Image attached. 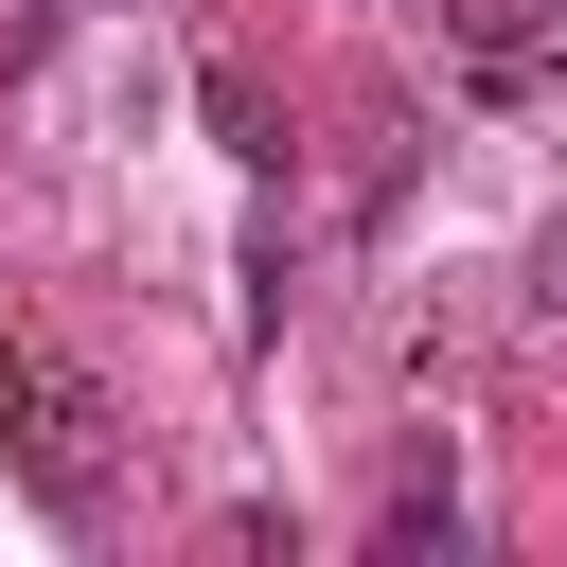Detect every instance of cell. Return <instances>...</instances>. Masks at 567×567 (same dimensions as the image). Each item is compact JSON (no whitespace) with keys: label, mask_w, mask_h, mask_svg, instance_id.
Listing matches in <instances>:
<instances>
[{"label":"cell","mask_w":567,"mask_h":567,"mask_svg":"<svg viewBox=\"0 0 567 567\" xmlns=\"http://www.w3.org/2000/svg\"><path fill=\"white\" fill-rule=\"evenodd\" d=\"M0 478H18L53 532H106V496H124V408H106V372L0 337Z\"/></svg>","instance_id":"1"},{"label":"cell","mask_w":567,"mask_h":567,"mask_svg":"<svg viewBox=\"0 0 567 567\" xmlns=\"http://www.w3.org/2000/svg\"><path fill=\"white\" fill-rule=\"evenodd\" d=\"M195 106H213V142H230V159H248V177H284V106H266V89H248V71H230V53H213V71H195Z\"/></svg>","instance_id":"2"},{"label":"cell","mask_w":567,"mask_h":567,"mask_svg":"<svg viewBox=\"0 0 567 567\" xmlns=\"http://www.w3.org/2000/svg\"><path fill=\"white\" fill-rule=\"evenodd\" d=\"M549 18H567V0H461V53H478V71H514Z\"/></svg>","instance_id":"3"},{"label":"cell","mask_w":567,"mask_h":567,"mask_svg":"<svg viewBox=\"0 0 567 567\" xmlns=\"http://www.w3.org/2000/svg\"><path fill=\"white\" fill-rule=\"evenodd\" d=\"M532 319H567V213L532 230Z\"/></svg>","instance_id":"4"}]
</instances>
